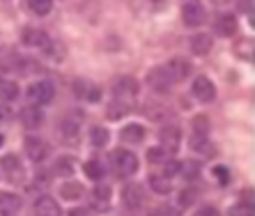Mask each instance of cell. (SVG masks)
I'll list each match as a JSON object with an SVG mask.
<instances>
[{
  "mask_svg": "<svg viewBox=\"0 0 255 216\" xmlns=\"http://www.w3.org/2000/svg\"><path fill=\"white\" fill-rule=\"evenodd\" d=\"M166 159H168V152H166V150H161V147H154V150H149V152H147V161H149V163H154V166L163 163Z\"/></svg>",
  "mask_w": 255,
  "mask_h": 216,
  "instance_id": "obj_36",
  "label": "cell"
},
{
  "mask_svg": "<svg viewBox=\"0 0 255 216\" xmlns=\"http://www.w3.org/2000/svg\"><path fill=\"white\" fill-rule=\"evenodd\" d=\"M12 120H14L12 108L7 106V104H0V124H9Z\"/></svg>",
  "mask_w": 255,
  "mask_h": 216,
  "instance_id": "obj_37",
  "label": "cell"
},
{
  "mask_svg": "<svg viewBox=\"0 0 255 216\" xmlns=\"http://www.w3.org/2000/svg\"><path fill=\"white\" fill-rule=\"evenodd\" d=\"M138 97V81L133 76H120L113 83V99L120 102L133 104V99Z\"/></svg>",
  "mask_w": 255,
  "mask_h": 216,
  "instance_id": "obj_3",
  "label": "cell"
},
{
  "mask_svg": "<svg viewBox=\"0 0 255 216\" xmlns=\"http://www.w3.org/2000/svg\"><path fill=\"white\" fill-rule=\"evenodd\" d=\"M166 69H168V74L172 76L175 83L186 81V78L191 76V62L186 60V58H172V60L166 65Z\"/></svg>",
  "mask_w": 255,
  "mask_h": 216,
  "instance_id": "obj_15",
  "label": "cell"
},
{
  "mask_svg": "<svg viewBox=\"0 0 255 216\" xmlns=\"http://www.w3.org/2000/svg\"><path fill=\"white\" fill-rule=\"evenodd\" d=\"M92 200H95V210L106 212L108 207H111V189H108L106 184L95 186V191H92Z\"/></svg>",
  "mask_w": 255,
  "mask_h": 216,
  "instance_id": "obj_20",
  "label": "cell"
},
{
  "mask_svg": "<svg viewBox=\"0 0 255 216\" xmlns=\"http://www.w3.org/2000/svg\"><path fill=\"white\" fill-rule=\"evenodd\" d=\"M60 140L65 143H78V136H81V124H78L74 117H65V120L58 124V131Z\"/></svg>",
  "mask_w": 255,
  "mask_h": 216,
  "instance_id": "obj_13",
  "label": "cell"
},
{
  "mask_svg": "<svg viewBox=\"0 0 255 216\" xmlns=\"http://www.w3.org/2000/svg\"><path fill=\"white\" fill-rule=\"evenodd\" d=\"M149 186H152V191L159 193V196H168V193L172 191L170 177H163V175H159V173L149 175Z\"/></svg>",
  "mask_w": 255,
  "mask_h": 216,
  "instance_id": "obj_24",
  "label": "cell"
},
{
  "mask_svg": "<svg viewBox=\"0 0 255 216\" xmlns=\"http://www.w3.org/2000/svg\"><path fill=\"white\" fill-rule=\"evenodd\" d=\"M16 67H21V60H18V55L14 53L12 48H0V69L2 72H14Z\"/></svg>",
  "mask_w": 255,
  "mask_h": 216,
  "instance_id": "obj_25",
  "label": "cell"
},
{
  "mask_svg": "<svg viewBox=\"0 0 255 216\" xmlns=\"http://www.w3.org/2000/svg\"><path fill=\"white\" fill-rule=\"evenodd\" d=\"M214 5H228V2H232V0H212Z\"/></svg>",
  "mask_w": 255,
  "mask_h": 216,
  "instance_id": "obj_42",
  "label": "cell"
},
{
  "mask_svg": "<svg viewBox=\"0 0 255 216\" xmlns=\"http://www.w3.org/2000/svg\"><path fill=\"white\" fill-rule=\"evenodd\" d=\"M67 216H92V210L90 207H71Z\"/></svg>",
  "mask_w": 255,
  "mask_h": 216,
  "instance_id": "obj_40",
  "label": "cell"
},
{
  "mask_svg": "<svg viewBox=\"0 0 255 216\" xmlns=\"http://www.w3.org/2000/svg\"><path fill=\"white\" fill-rule=\"evenodd\" d=\"M120 140L125 145H140L145 140V129L140 124H127L120 131Z\"/></svg>",
  "mask_w": 255,
  "mask_h": 216,
  "instance_id": "obj_17",
  "label": "cell"
},
{
  "mask_svg": "<svg viewBox=\"0 0 255 216\" xmlns=\"http://www.w3.org/2000/svg\"><path fill=\"white\" fill-rule=\"evenodd\" d=\"M239 9H244L251 16L253 14V0H239Z\"/></svg>",
  "mask_w": 255,
  "mask_h": 216,
  "instance_id": "obj_41",
  "label": "cell"
},
{
  "mask_svg": "<svg viewBox=\"0 0 255 216\" xmlns=\"http://www.w3.org/2000/svg\"><path fill=\"white\" fill-rule=\"evenodd\" d=\"M196 198H198L196 189H186V191L179 193V207H191V205L196 203Z\"/></svg>",
  "mask_w": 255,
  "mask_h": 216,
  "instance_id": "obj_35",
  "label": "cell"
},
{
  "mask_svg": "<svg viewBox=\"0 0 255 216\" xmlns=\"http://www.w3.org/2000/svg\"><path fill=\"white\" fill-rule=\"evenodd\" d=\"M111 163H113V173L122 180L138 173V156L129 150H115L111 156Z\"/></svg>",
  "mask_w": 255,
  "mask_h": 216,
  "instance_id": "obj_1",
  "label": "cell"
},
{
  "mask_svg": "<svg viewBox=\"0 0 255 216\" xmlns=\"http://www.w3.org/2000/svg\"><path fill=\"white\" fill-rule=\"evenodd\" d=\"M159 143L161 150H166L168 154H175L182 145V129L177 124H166L159 131Z\"/></svg>",
  "mask_w": 255,
  "mask_h": 216,
  "instance_id": "obj_7",
  "label": "cell"
},
{
  "mask_svg": "<svg viewBox=\"0 0 255 216\" xmlns=\"http://www.w3.org/2000/svg\"><path fill=\"white\" fill-rule=\"evenodd\" d=\"M193 216H221V212L216 210V207H212V205H205V207L196 210V214Z\"/></svg>",
  "mask_w": 255,
  "mask_h": 216,
  "instance_id": "obj_39",
  "label": "cell"
},
{
  "mask_svg": "<svg viewBox=\"0 0 255 216\" xmlns=\"http://www.w3.org/2000/svg\"><path fill=\"white\" fill-rule=\"evenodd\" d=\"M142 203H145V189L140 184L131 182L122 189V205L127 210H138V207H142Z\"/></svg>",
  "mask_w": 255,
  "mask_h": 216,
  "instance_id": "obj_10",
  "label": "cell"
},
{
  "mask_svg": "<svg viewBox=\"0 0 255 216\" xmlns=\"http://www.w3.org/2000/svg\"><path fill=\"white\" fill-rule=\"evenodd\" d=\"M18 95H21V88H18L14 81H9V78H0V102L2 104L14 102V99H18Z\"/></svg>",
  "mask_w": 255,
  "mask_h": 216,
  "instance_id": "obj_21",
  "label": "cell"
},
{
  "mask_svg": "<svg viewBox=\"0 0 255 216\" xmlns=\"http://www.w3.org/2000/svg\"><path fill=\"white\" fill-rule=\"evenodd\" d=\"M32 210H35V216H62L60 205L51 196H39L32 205Z\"/></svg>",
  "mask_w": 255,
  "mask_h": 216,
  "instance_id": "obj_16",
  "label": "cell"
},
{
  "mask_svg": "<svg viewBox=\"0 0 255 216\" xmlns=\"http://www.w3.org/2000/svg\"><path fill=\"white\" fill-rule=\"evenodd\" d=\"M85 193L81 182H62L60 184V198L62 200H78Z\"/></svg>",
  "mask_w": 255,
  "mask_h": 216,
  "instance_id": "obj_22",
  "label": "cell"
},
{
  "mask_svg": "<svg viewBox=\"0 0 255 216\" xmlns=\"http://www.w3.org/2000/svg\"><path fill=\"white\" fill-rule=\"evenodd\" d=\"M191 126H193V138H207V133H209V120L205 117V115H198L196 120L191 122Z\"/></svg>",
  "mask_w": 255,
  "mask_h": 216,
  "instance_id": "obj_32",
  "label": "cell"
},
{
  "mask_svg": "<svg viewBox=\"0 0 255 216\" xmlns=\"http://www.w3.org/2000/svg\"><path fill=\"white\" fill-rule=\"evenodd\" d=\"M0 145H2V133H0Z\"/></svg>",
  "mask_w": 255,
  "mask_h": 216,
  "instance_id": "obj_43",
  "label": "cell"
},
{
  "mask_svg": "<svg viewBox=\"0 0 255 216\" xmlns=\"http://www.w3.org/2000/svg\"><path fill=\"white\" fill-rule=\"evenodd\" d=\"M44 55H46L48 60H53V62H62L65 60V46L60 42H53V39H48V44L42 48Z\"/></svg>",
  "mask_w": 255,
  "mask_h": 216,
  "instance_id": "obj_28",
  "label": "cell"
},
{
  "mask_svg": "<svg viewBox=\"0 0 255 216\" xmlns=\"http://www.w3.org/2000/svg\"><path fill=\"white\" fill-rule=\"evenodd\" d=\"M0 170H2V175L7 177V182H12V184H21V182L25 180V170L16 154L2 156V159H0Z\"/></svg>",
  "mask_w": 255,
  "mask_h": 216,
  "instance_id": "obj_4",
  "label": "cell"
},
{
  "mask_svg": "<svg viewBox=\"0 0 255 216\" xmlns=\"http://www.w3.org/2000/svg\"><path fill=\"white\" fill-rule=\"evenodd\" d=\"M83 173H85V177H88V180L99 182L101 177H104V166H101L99 161H95V159H90V161L83 163Z\"/></svg>",
  "mask_w": 255,
  "mask_h": 216,
  "instance_id": "obj_30",
  "label": "cell"
},
{
  "mask_svg": "<svg viewBox=\"0 0 255 216\" xmlns=\"http://www.w3.org/2000/svg\"><path fill=\"white\" fill-rule=\"evenodd\" d=\"M21 210V198L14 193L2 191L0 193V214L2 216H16V212Z\"/></svg>",
  "mask_w": 255,
  "mask_h": 216,
  "instance_id": "obj_19",
  "label": "cell"
},
{
  "mask_svg": "<svg viewBox=\"0 0 255 216\" xmlns=\"http://www.w3.org/2000/svg\"><path fill=\"white\" fill-rule=\"evenodd\" d=\"M108 140H111L108 129H104V126H92V129H90V143H92V147L101 150V147L108 145Z\"/></svg>",
  "mask_w": 255,
  "mask_h": 216,
  "instance_id": "obj_27",
  "label": "cell"
},
{
  "mask_svg": "<svg viewBox=\"0 0 255 216\" xmlns=\"http://www.w3.org/2000/svg\"><path fill=\"white\" fill-rule=\"evenodd\" d=\"M228 216H255L253 203H239V205H235V207H230Z\"/></svg>",
  "mask_w": 255,
  "mask_h": 216,
  "instance_id": "obj_34",
  "label": "cell"
},
{
  "mask_svg": "<svg viewBox=\"0 0 255 216\" xmlns=\"http://www.w3.org/2000/svg\"><path fill=\"white\" fill-rule=\"evenodd\" d=\"M21 122H23L25 129H39V126L44 124V110L37 104H30V106H25L23 110H21Z\"/></svg>",
  "mask_w": 255,
  "mask_h": 216,
  "instance_id": "obj_12",
  "label": "cell"
},
{
  "mask_svg": "<svg viewBox=\"0 0 255 216\" xmlns=\"http://www.w3.org/2000/svg\"><path fill=\"white\" fill-rule=\"evenodd\" d=\"M28 99L32 104H37V106H44V104H48L51 99H53L55 95V85L51 83V81H35V83L28 88Z\"/></svg>",
  "mask_w": 255,
  "mask_h": 216,
  "instance_id": "obj_6",
  "label": "cell"
},
{
  "mask_svg": "<svg viewBox=\"0 0 255 216\" xmlns=\"http://www.w3.org/2000/svg\"><path fill=\"white\" fill-rule=\"evenodd\" d=\"M21 39H23L25 46H32V48H44L48 44V39L51 37L46 35L44 30H39V28H32V25H25L23 32H21Z\"/></svg>",
  "mask_w": 255,
  "mask_h": 216,
  "instance_id": "obj_14",
  "label": "cell"
},
{
  "mask_svg": "<svg viewBox=\"0 0 255 216\" xmlns=\"http://www.w3.org/2000/svg\"><path fill=\"white\" fill-rule=\"evenodd\" d=\"M23 150L30 161H35V163H42L48 156V145L44 143L42 138H37V136H28V138H25Z\"/></svg>",
  "mask_w": 255,
  "mask_h": 216,
  "instance_id": "obj_11",
  "label": "cell"
},
{
  "mask_svg": "<svg viewBox=\"0 0 255 216\" xmlns=\"http://www.w3.org/2000/svg\"><path fill=\"white\" fill-rule=\"evenodd\" d=\"M212 46H214V39H212V35H207V32H198V35L191 37V53L209 55Z\"/></svg>",
  "mask_w": 255,
  "mask_h": 216,
  "instance_id": "obj_18",
  "label": "cell"
},
{
  "mask_svg": "<svg viewBox=\"0 0 255 216\" xmlns=\"http://www.w3.org/2000/svg\"><path fill=\"white\" fill-rule=\"evenodd\" d=\"M191 95L196 97L200 104H209L216 97V85H214V81L209 76H196L193 85H191Z\"/></svg>",
  "mask_w": 255,
  "mask_h": 216,
  "instance_id": "obj_8",
  "label": "cell"
},
{
  "mask_svg": "<svg viewBox=\"0 0 255 216\" xmlns=\"http://www.w3.org/2000/svg\"><path fill=\"white\" fill-rule=\"evenodd\" d=\"M179 173L184 175L186 180H193V177H198V173H200V163H198V161H184V163H179Z\"/></svg>",
  "mask_w": 255,
  "mask_h": 216,
  "instance_id": "obj_33",
  "label": "cell"
},
{
  "mask_svg": "<svg viewBox=\"0 0 255 216\" xmlns=\"http://www.w3.org/2000/svg\"><path fill=\"white\" fill-rule=\"evenodd\" d=\"M25 2H28L30 12L37 14V16H46L53 7V0H25Z\"/></svg>",
  "mask_w": 255,
  "mask_h": 216,
  "instance_id": "obj_31",
  "label": "cell"
},
{
  "mask_svg": "<svg viewBox=\"0 0 255 216\" xmlns=\"http://www.w3.org/2000/svg\"><path fill=\"white\" fill-rule=\"evenodd\" d=\"M205 18H207V12H205V7H202L200 0H186L184 5H182V21H184L189 28L202 25Z\"/></svg>",
  "mask_w": 255,
  "mask_h": 216,
  "instance_id": "obj_5",
  "label": "cell"
},
{
  "mask_svg": "<svg viewBox=\"0 0 255 216\" xmlns=\"http://www.w3.org/2000/svg\"><path fill=\"white\" fill-rule=\"evenodd\" d=\"M131 110H133V104L113 99V102H111V106H108V110H106V117H108V120H120V117L129 115Z\"/></svg>",
  "mask_w": 255,
  "mask_h": 216,
  "instance_id": "obj_23",
  "label": "cell"
},
{
  "mask_svg": "<svg viewBox=\"0 0 255 216\" xmlns=\"http://www.w3.org/2000/svg\"><path fill=\"white\" fill-rule=\"evenodd\" d=\"M74 170H76V159L74 156H60L58 161H55V173L62 175V177L74 175Z\"/></svg>",
  "mask_w": 255,
  "mask_h": 216,
  "instance_id": "obj_29",
  "label": "cell"
},
{
  "mask_svg": "<svg viewBox=\"0 0 255 216\" xmlns=\"http://www.w3.org/2000/svg\"><path fill=\"white\" fill-rule=\"evenodd\" d=\"M214 175L219 177V184H228V182H230V170H228V168L216 166V168H214Z\"/></svg>",
  "mask_w": 255,
  "mask_h": 216,
  "instance_id": "obj_38",
  "label": "cell"
},
{
  "mask_svg": "<svg viewBox=\"0 0 255 216\" xmlns=\"http://www.w3.org/2000/svg\"><path fill=\"white\" fill-rule=\"evenodd\" d=\"M253 53H255V46H253V39H251V37H242V39L235 44V55L242 58V60L251 62L253 60Z\"/></svg>",
  "mask_w": 255,
  "mask_h": 216,
  "instance_id": "obj_26",
  "label": "cell"
},
{
  "mask_svg": "<svg viewBox=\"0 0 255 216\" xmlns=\"http://www.w3.org/2000/svg\"><path fill=\"white\" fill-rule=\"evenodd\" d=\"M239 30V21L235 14L230 12H223V14H216L214 18V32L221 37H235Z\"/></svg>",
  "mask_w": 255,
  "mask_h": 216,
  "instance_id": "obj_9",
  "label": "cell"
},
{
  "mask_svg": "<svg viewBox=\"0 0 255 216\" xmlns=\"http://www.w3.org/2000/svg\"><path fill=\"white\" fill-rule=\"evenodd\" d=\"M147 85L149 90L156 92V95H170L175 81H172V76L168 74L166 67H154V69L147 72Z\"/></svg>",
  "mask_w": 255,
  "mask_h": 216,
  "instance_id": "obj_2",
  "label": "cell"
}]
</instances>
